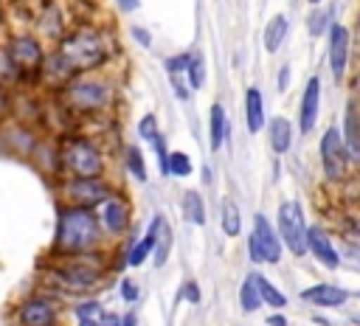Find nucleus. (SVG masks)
Listing matches in <instances>:
<instances>
[{
    "label": "nucleus",
    "instance_id": "obj_28",
    "mask_svg": "<svg viewBox=\"0 0 360 326\" xmlns=\"http://www.w3.org/2000/svg\"><path fill=\"white\" fill-rule=\"evenodd\" d=\"M287 17L284 14H276L270 22H267V28H264V51L267 53H276L278 48H281V42L287 39Z\"/></svg>",
    "mask_w": 360,
    "mask_h": 326
},
{
    "label": "nucleus",
    "instance_id": "obj_21",
    "mask_svg": "<svg viewBox=\"0 0 360 326\" xmlns=\"http://www.w3.org/2000/svg\"><path fill=\"white\" fill-rule=\"evenodd\" d=\"M340 138H343L349 155L352 157H360V104H354V101H349V107H346Z\"/></svg>",
    "mask_w": 360,
    "mask_h": 326
},
{
    "label": "nucleus",
    "instance_id": "obj_43",
    "mask_svg": "<svg viewBox=\"0 0 360 326\" xmlns=\"http://www.w3.org/2000/svg\"><path fill=\"white\" fill-rule=\"evenodd\" d=\"M98 326H121V315H115V312H104Z\"/></svg>",
    "mask_w": 360,
    "mask_h": 326
},
{
    "label": "nucleus",
    "instance_id": "obj_34",
    "mask_svg": "<svg viewBox=\"0 0 360 326\" xmlns=\"http://www.w3.org/2000/svg\"><path fill=\"white\" fill-rule=\"evenodd\" d=\"M166 166H169L172 177H188L194 171V163H191V157L186 152H169V163Z\"/></svg>",
    "mask_w": 360,
    "mask_h": 326
},
{
    "label": "nucleus",
    "instance_id": "obj_40",
    "mask_svg": "<svg viewBox=\"0 0 360 326\" xmlns=\"http://www.w3.org/2000/svg\"><path fill=\"white\" fill-rule=\"evenodd\" d=\"M183 70H186V53H177V56L166 59V73L169 76H183Z\"/></svg>",
    "mask_w": 360,
    "mask_h": 326
},
{
    "label": "nucleus",
    "instance_id": "obj_19",
    "mask_svg": "<svg viewBox=\"0 0 360 326\" xmlns=\"http://www.w3.org/2000/svg\"><path fill=\"white\" fill-rule=\"evenodd\" d=\"M245 121H248V132L250 135H259L267 124L264 118V98H262V90L259 87H248L245 90Z\"/></svg>",
    "mask_w": 360,
    "mask_h": 326
},
{
    "label": "nucleus",
    "instance_id": "obj_9",
    "mask_svg": "<svg viewBox=\"0 0 360 326\" xmlns=\"http://www.w3.org/2000/svg\"><path fill=\"white\" fill-rule=\"evenodd\" d=\"M352 155L340 138V129L338 126H329L321 138V169H323V177L329 183H343L349 174H352Z\"/></svg>",
    "mask_w": 360,
    "mask_h": 326
},
{
    "label": "nucleus",
    "instance_id": "obj_14",
    "mask_svg": "<svg viewBox=\"0 0 360 326\" xmlns=\"http://www.w3.org/2000/svg\"><path fill=\"white\" fill-rule=\"evenodd\" d=\"M34 34L42 39V42H59L68 31V20H65V11H62V3L56 0H45V6H39V14L34 20Z\"/></svg>",
    "mask_w": 360,
    "mask_h": 326
},
{
    "label": "nucleus",
    "instance_id": "obj_44",
    "mask_svg": "<svg viewBox=\"0 0 360 326\" xmlns=\"http://www.w3.org/2000/svg\"><path fill=\"white\" fill-rule=\"evenodd\" d=\"M352 93H354V104H360V67L354 70V76H352Z\"/></svg>",
    "mask_w": 360,
    "mask_h": 326
},
{
    "label": "nucleus",
    "instance_id": "obj_10",
    "mask_svg": "<svg viewBox=\"0 0 360 326\" xmlns=\"http://www.w3.org/2000/svg\"><path fill=\"white\" fill-rule=\"evenodd\" d=\"M59 301H53L51 292L45 295H28L20 298V304L11 309L14 326H56L59 323Z\"/></svg>",
    "mask_w": 360,
    "mask_h": 326
},
{
    "label": "nucleus",
    "instance_id": "obj_41",
    "mask_svg": "<svg viewBox=\"0 0 360 326\" xmlns=\"http://www.w3.org/2000/svg\"><path fill=\"white\" fill-rule=\"evenodd\" d=\"M6 118H11V90H6V87L0 84V124H3Z\"/></svg>",
    "mask_w": 360,
    "mask_h": 326
},
{
    "label": "nucleus",
    "instance_id": "obj_46",
    "mask_svg": "<svg viewBox=\"0 0 360 326\" xmlns=\"http://www.w3.org/2000/svg\"><path fill=\"white\" fill-rule=\"evenodd\" d=\"M267 326H287V318H284L281 312H273V315L267 318Z\"/></svg>",
    "mask_w": 360,
    "mask_h": 326
},
{
    "label": "nucleus",
    "instance_id": "obj_26",
    "mask_svg": "<svg viewBox=\"0 0 360 326\" xmlns=\"http://www.w3.org/2000/svg\"><path fill=\"white\" fill-rule=\"evenodd\" d=\"M152 250H155V225L149 222V228H146V236H141L129 250H127V256H124V261L129 264V267H141L146 259H152Z\"/></svg>",
    "mask_w": 360,
    "mask_h": 326
},
{
    "label": "nucleus",
    "instance_id": "obj_50",
    "mask_svg": "<svg viewBox=\"0 0 360 326\" xmlns=\"http://www.w3.org/2000/svg\"><path fill=\"white\" fill-rule=\"evenodd\" d=\"M307 3H312V6H318V3H321V0H307Z\"/></svg>",
    "mask_w": 360,
    "mask_h": 326
},
{
    "label": "nucleus",
    "instance_id": "obj_39",
    "mask_svg": "<svg viewBox=\"0 0 360 326\" xmlns=\"http://www.w3.org/2000/svg\"><path fill=\"white\" fill-rule=\"evenodd\" d=\"M180 298H183V301H188L191 306H197V304L202 301V298H200V287H197V281H186V284H183Z\"/></svg>",
    "mask_w": 360,
    "mask_h": 326
},
{
    "label": "nucleus",
    "instance_id": "obj_11",
    "mask_svg": "<svg viewBox=\"0 0 360 326\" xmlns=\"http://www.w3.org/2000/svg\"><path fill=\"white\" fill-rule=\"evenodd\" d=\"M248 250L256 264H278L281 261V239L264 214H253V230L248 236Z\"/></svg>",
    "mask_w": 360,
    "mask_h": 326
},
{
    "label": "nucleus",
    "instance_id": "obj_35",
    "mask_svg": "<svg viewBox=\"0 0 360 326\" xmlns=\"http://www.w3.org/2000/svg\"><path fill=\"white\" fill-rule=\"evenodd\" d=\"M101 315H104V309H101V301H96V298H84L73 306V318H101Z\"/></svg>",
    "mask_w": 360,
    "mask_h": 326
},
{
    "label": "nucleus",
    "instance_id": "obj_36",
    "mask_svg": "<svg viewBox=\"0 0 360 326\" xmlns=\"http://www.w3.org/2000/svg\"><path fill=\"white\" fill-rule=\"evenodd\" d=\"M138 135H141L146 143H152V141L160 135V129H158V118H155L152 112L141 115V121H138Z\"/></svg>",
    "mask_w": 360,
    "mask_h": 326
},
{
    "label": "nucleus",
    "instance_id": "obj_15",
    "mask_svg": "<svg viewBox=\"0 0 360 326\" xmlns=\"http://www.w3.org/2000/svg\"><path fill=\"white\" fill-rule=\"evenodd\" d=\"M318 112H321V79L309 76L298 101V129L301 135H309L318 124Z\"/></svg>",
    "mask_w": 360,
    "mask_h": 326
},
{
    "label": "nucleus",
    "instance_id": "obj_51",
    "mask_svg": "<svg viewBox=\"0 0 360 326\" xmlns=\"http://www.w3.org/2000/svg\"><path fill=\"white\" fill-rule=\"evenodd\" d=\"M357 37H360V17H357Z\"/></svg>",
    "mask_w": 360,
    "mask_h": 326
},
{
    "label": "nucleus",
    "instance_id": "obj_31",
    "mask_svg": "<svg viewBox=\"0 0 360 326\" xmlns=\"http://www.w3.org/2000/svg\"><path fill=\"white\" fill-rule=\"evenodd\" d=\"M222 230H225V236H239L242 233V214H239V205H236L233 197L222 200Z\"/></svg>",
    "mask_w": 360,
    "mask_h": 326
},
{
    "label": "nucleus",
    "instance_id": "obj_38",
    "mask_svg": "<svg viewBox=\"0 0 360 326\" xmlns=\"http://www.w3.org/2000/svg\"><path fill=\"white\" fill-rule=\"evenodd\" d=\"M118 292H121V298H124V301H129V304L141 298V287H138L132 278H121V284H118Z\"/></svg>",
    "mask_w": 360,
    "mask_h": 326
},
{
    "label": "nucleus",
    "instance_id": "obj_47",
    "mask_svg": "<svg viewBox=\"0 0 360 326\" xmlns=\"http://www.w3.org/2000/svg\"><path fill=\"white\" fill-rule=\"evenodd\" d=\"M115 3H118L121 11H135V8L141 6V0H115Z\"/></svg>",
    "mask_w": 360,
    "mask_h": 326
},
{
    "label": "nucleus",
    "instance_id": "obj_3",
    "mask_svg": "<svg viewBox=\"0 0 360 326\" xmlns=\"http://www.w3.org/2000/svg\"><path fill=\"white\" fill-rule=\"evenodd\" d=\"M104 242H107V233L101 230V222L93 208H70V205L56 208V228H53V242H51L53 259L98 250L104 247Z\"/></svg>",
    "mask_w": 360,
    "mask_h": 326
},
{
    "label": "nucleus",
    "instance_id": "obj_52",
    "mask_svg": "<svg viewBox=\"0 0 360 326\" xmlns=\"http://www.w3.org/2000/svg\"><path fill=\"white\" fill-rule=\"evenodd\" d=\"M56 326H62V323H56Z\"/></svg>",
    "mask_w": 360,
    "mask_h": 326
},
{
    "label": "nucleus",
    "instance_id": "obj_24",
    "mask_svg": "<svg viewBox=\"0 0 360 326\" xmlns=\"http://www.w3.org/2000/svg\"><path fill=\"white\" fill-rule=\"evenodd\" d=\"M228 138V118H225V110L222 104H211V112H208V143L214 152L222 149Z\"/></svg>",
    "mask_w": 360,
    "mask_h": 326
},
{
    "label": "nucleus",
    "instance_id": "obj_12",
    "mask_svg": "<svg viewBox=\"0 0 360 326\" xmlns=\"http://www.w3.org/2000/svg\"><path fill=\"white\" fill-rule=\"evenodd\" d=\"M96 216L101 222V230L107 233V239H121L127 236V228H129V219H132V205L127 200V194H121L118 188L104 197L96 208Z\"/></svg>",
    "mask_w": 360,
    "mask_h": 326
},
{
    "label": "nucleus",
    "instance_id": "obj_6",
    "mask_svg": "<svg viewBox=\"0 0 360 326\" xmlns=\"http://www.w3.org/2000/svg\"><path fill=\"white\" fill-rule=\"evenodd\" d=\"M112 191H115V185L107 174L104 177H59L56 202L70 205V208H96Z\"/></svg>",
    "mask_w": 360,
    "mask_h": 326
},
{
    "label": "nucleus",
    "instance_id": "obj_37",
    "mask_svg": "<svg viewBox=\"0 0 360 326\" xmlns=\"http://www.w3.org/2000/svg\"><path fill=\"white\" fill-rule=\"evenodd\" d=\"M326 22H329V11L315 8L312 17H309V34H312V37H321V34L326 31Z\"/></svg>",
    "mask_w": 360,
    "mask_h": 326
},
{
    "label": "nucleus",
    "instance_id": "obj_7",
    "mask_svg": "<svg viewBox=\"0 0 360 326\" xmlns=\"http://www.w3.org/2000/svg\"><path fill=\"white\" fill-rule=\"evenodd\" d=\"M6 48H8L14 65H17L20 76H22V84L39 82V67H42L45 53H48L45 42L34 31H17V34H11L6 39Z\"/></svg>",
    "mask_w": 360,
    "mask_h": 326
},
{
    "label": "nucleus",
    "instance_id": "obj_45",
    "mask_svg": "<svg viewBox=\"0 0 360 326\" xmlns=\"http://www.w3.org/2000/svg\"><path fill=\"white\" fill-rule=\"evenodd\" d=\"M287 84H290V65H284V67L278 70V87L287 90Z\"/></svg>",
    "mask_w": 360,
    "mask_h": 326
},
{
    "label": "nucleus",
    "instance_id": "obj_8",
    "mask_svg": "<svg viewBox=\"0 0 360 326\" xmlns=\"http://www.w3.org/2000/svg\"><path fill=\"white\" fill-rule=\"evenodd\" d=\"M276 233L278 239L284 242V247L292 253V256H304L307 253V216H304V208L301 202L295 200H284L278 205V214H276Z\"/></svg>",
    "mask_w": 360,
    "mask_h": 326
},
{
    "label": "nucleus",
    "instance_id": "obj_23",
    "mask_svg": "<svg viewBox=\"0 0 360 326\" xmlns=\"http://www.w3.org/2000/svg\"><path fill=\"white\" fill-rule=\"evenodd\" d=\"M31 160H34V166H37L42 174H51V171L59 174L56 141H37V146H34V152H31Z\"/></svg>",
    "mask_w": 360,
    "mask_h": 326
},
{
    "label": "nucleus",
    "instance_id": "obj_25",
    "mask_svg": "<svg viewBox=\"0 0 360 326\" xmlns=\"http://www.w3.org/2000/svg\"><path fill=\"white\" fill-rule=\"evenodd\" d=\"M183 79L188 84V90H200L205 87V59L200 51H186V70Z\"/></svg>",
    "mask_w": 360,
    "mask_h": 326
},
{
    "label": "nucleus",
    "instance_id": "obj_2",
    "mask_svg": "<svg viewBox=\"0 0 360 326\" xmlns=\"http://www.w3.org/2000/svg\"><path fill=\"white\" fill-rule=\"evenodd\" d=\"M59 107L73 118V121H96V118H110L115 110L118 93L110 76L104 73H76L59 93H53Z\"/></svg>",
    "mask_w": 360,
    "mask_h": 326
},
{
    "label": "nucleus",
    "instance_id": "obj_33",
    "mask_svg": "<svg viewBox=\"0 0 360 326\" xmlns=\"http://www.w3.org/2000/svg\"><path fill=\"white\" fill-rule=\"evenodd\" d=\"M256 284H259V295H262V304H267V306H273V309H284V304H287V295L276 287V284H270L262 273H256Z\"/></svg>",
    "mask_w": 360,
    "mask_h": 326
},
{
    "label": "nucleus",
    "instance_id": "obj_13",
    "mask_svg": "<svg viewBox=\"0 0 360 326\" xmlns=\"http://www.w3.org/2000/svg\"><path fill=\"white\" fill-rule=\"evenodd\" d=\"M349 59H352V31L340 22H332L329 37H326V62H329V70L335 79L346 76Z\"/></svg>",
    "mask_w": 360,
    "mask_h": 326
},
{
    "label": "nucleus",
    "instance_id": "obj_4",
    "mask_svg": "<svg viewBox=\"0 0 360 326\" xmlns=\"http://www.w3.org/2000/svg\"><path fill=\"white\" fill-rule=\"evenodd\" d=\"M53 48L68 59V65H70L76 73H96V70H101V67L110 62V56L115 53L110 37H107L101 28L90 25V22H79V25L68 28L65 37H62Z\"/></svg>",
    "mask_w": 360,
    "mask_h": 326
},
{
    "label": "nucleus",
    "instance_id": "obj_1",
    "mask_svg": "<svg viewBox=\"0 0 360 326\" xmlns=\"http://www.w3.org/2000/svg\"><path fill=\"white\" fill-rule=\"evenodd\" d=\"M107 259L110 253L104 247L87 250L79 256H65V259L51 256L48 261H42L39 275L51 295H87L104 281Z\"/></svg>",
    "mask_w": 360,
    "mask_h": 326
},
{
    "label": "nucleus",
    "instance_id": "obj_49",
    "mask_svg": "<svg viewBox=\"0 0 360 326\" xmlns=\"http://www.w3.org/2000/svg\"><path fill=\"white\" fill-rule=\"evenodd\" d=\"M101 318H76V326H98Z\"/></svg>",
    "mask_w": 360,
    "mask_h": 326
},
{
    "label": "nucleus",
    "instance_id": "obj_42",
    "mask_svg": "<svg viewBox=\"0 0 360 326\" xmlns=\"http://www.w3.org/2000/svg\"><path fill=\"white\" fill-rule=\"evenodd\" d=\"M129 34H132V39H135L141 48H149V45H152V37H149V31H143L141 25H129Z\"/></svg>",
    "mask_w": 360,
    "mask_h": 326
},
{
    "label": "nucleus",
    "instance_id": "obj_32",
    "mask_svg": "<svg viewBox=\"0 0 360 326\" xmlns=\"http://www.w3.org/2000/svg\"><path fill=\"white\" fill-rule=\"evenodd\" d=\"M239 306L245 312H256L262 306V295H259V284H256V273H250L242 287H239Z\"/></svg>",
    "mask_w": 360,
    "mask_h": 326
},
{
    "label": "nucleus",
    "instance_id": "obj_27",
    "mask_svg": "<svg viewBox=\"0 0 360 326\" xmlns=\"http://www.w3.org/2000/svg\"><path fill=\"white\" fill-rule=\"evenodd\" d=\"M180 208H183V219H186V222H191V225H205V202H202L200 191H194V188L183 191Z\"/></svg>",
    "mask_w": 360,
    "mask_h": 326
},
{
    "label": "nucleus",
    "instance_id": "obj_18",
    "mask_svg": "<svg viewBox=\"0 0 360 326\" xmlns=\"http://www.w3.org/2000/svg\"><path fill=\"white\" fill-rule=\"evenodd\" d=\"M301 298L304 304H312V306H321V309H335V306H343L349 292L335 287V284H312L307 289H301Z\"/></svg>",
    "mask_w": 360,
    "mask_h": 326
},
{
    "label": "nucleus",
    "instance_id": "obj_17",
    "mask_svg": "<svg viewBox=\"0 0 360 326\" xmlns=\"http://www.w3.org/2000/svg\"><path fill=\"white\" fill-rule=\"evenodd\" d=\"M307 253L315 256L318 264H323L326 270H335L340 264V253L335 250L329 233L323 228H309L307 230Z\"/></svg>",
    "mask_w": 360,
    "mask_h": 326
},
{
    "label": "nucleus",
    "instance_id": "obj_16",
    "mask_svg": "<svg viewBox=\"0 0 360 326\" xmlns=\"http://www.w3.org/2000/svg\"><path fill=\"white\" fill-rule=\"evenodd\" d=\"M73 76H76V70L68 65V59H65L56 48L45 53V62H42V67H39V82H42L51 93H59Z\"/></svg>",
    "mask_w": 360,
    "mask_h": 326
},
{
    "label": "nucleus",
    "instance_id": "obj_48",
    "mask_svg": "<svg viewBox=\"0 0 360 326\" xmlns=\"http://www.w3.org/2000/svg\"><path fill=\"white\" fill-rule=\"evenodd\" d=\"M121 326H138V315H135V312H127V315L121 318Z\"/></svg>",
    "mask_w": 360,
    "mask_h": 326
},
{
    "label": "nucleus",
    "instance_id": "obj_5",
    "mask_svg": "<svg viewBox=\"0 0 360 326\" xmlns=\"http://www.w3.org/2000/svg\"><path fill=\"white\" fill-rule=\"evenodd\" d=\"M56 152H59V174L65 177H104L107 174V155L90 135L68 132L56 141Z\"/></svg>",
    "mask_w": 360,
    "mask_h": 326
},
{
    "label": "nucleus",
    "instance_id": "obj_29",
    "mask_svg": "<svg viewBox=\"0 0 360 326\" xmlns=\"http://www.w3.org/2000/svg\"><path fill=\"white\" fill-rule=\"evenodd\" d=\"M124 169H127L138 183H146V177H149V171H146V160H143V152H141L135 143L124 146Z\"/></svg>",
    "mask_w": 360,
    "mask_h": 326
},
{
    "label": "nucleus",
    "instance_id": "obj_20",
    "mask_svg": "<svg viewBox=\"0 0 360 326\" xmlns=\"http://www.w3.org/2000/svg\"><path fill=\"white\" fill-rule=\"evenodd\" d=\"M152 225H155V250H152V264L155 267H163L166 261H169V253H172V242H174V236H172V228H169V222H166V216H152Z\"/></svg>",
    "mask_w": 360,
    "mask_h": 326
},
{
    "label": "nucleus",
    "instance_id": "obj_22",
    "mask_svg": "<svg viewBox=\"0 0 360 326\" xmlns=\"http://www.w3.org/2000/svg\"><path fill=\"white\" fill-rule=\"evenodd\" d=\"M267 138H270V146H273L276 155L290 152V146H292V124H290L284 115L270 118V124H267Z\"/></svg>",
    "mask_w": 360,
    "mask_h": 326
},
{
    "label": "nucleus",
    "instance_id": "obj_30",
    "mask_svg": "<svg viewBox=\"0 0 360 326\" xmlns=\"http://www.w3.org/2000/svg\"><path fill=\"white\" fill-rule=\"evenodd\" d=\"M0 84H3L6 90L22 84V76H20L17 65H14V59H11L8 48H6V42H0Z\"/></svg>",
    "mask_w": 360,
    "mask_h": 326
}]
</instances>
